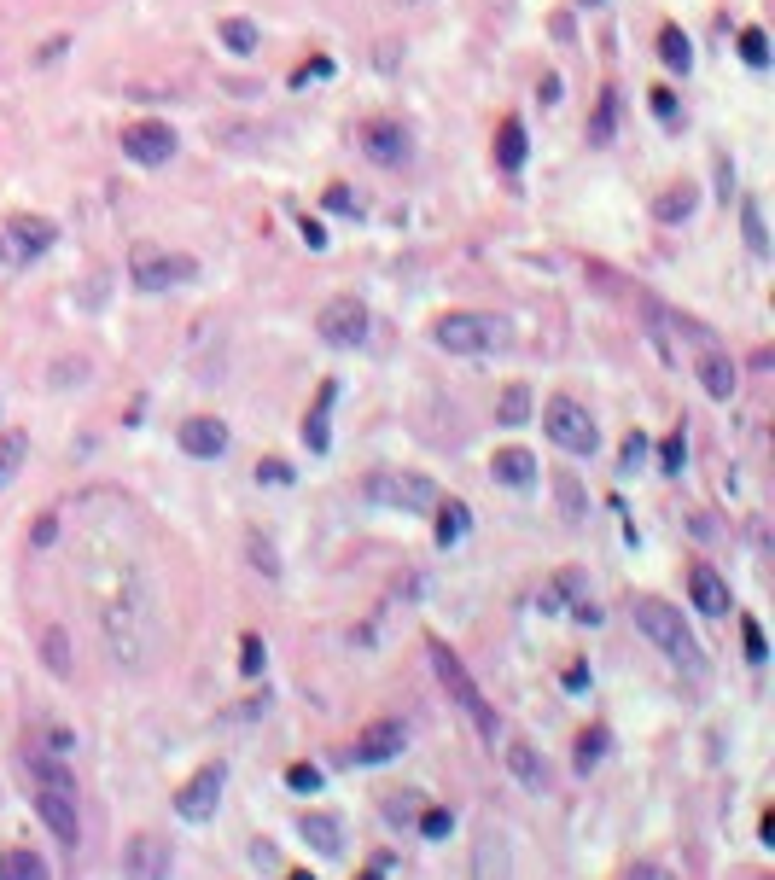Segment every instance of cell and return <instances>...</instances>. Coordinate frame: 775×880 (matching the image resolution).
<instances>
[{
	"mask_svg": "<svg viewBox=\"0 0 775 880\" xmlns=\"http://www.w3.org/2000/svg\"><path fill=\"white\" fill-rule=\"evenodd\" d=\"M432 344L449 356H490L507 344V321L496 315H478V309H449L432 321Z\"/></svg>",
	"mask_w": 775,
	"mask_h": 880,
	"instance_id": "1",
	"label": "cell"
},
{
	"mask_svg": "<svg viewBox=\"0 0 775 880\" xmlns=\"http://www.w3.org/2000/svg\"><path fill=\"white\" fill-rule=\"evenodd\" d=\"M426 647H432V665H438V682L449 688V700H455V706L467 711V717H472V729H478L484 741L496 746V735H502V723H496V706H490V700L478 694V682L467 677V665H461V659H455V653H449V647H443L438 636H432Z\"/></svg>",
	"mask_w": 775,
	"mask_h": 880,
	"instance_id": "2",
	"label": "cell"
},
{
	"mask_svg": "<svg viewBox=\"0 0 775 880\" xmlns=\"http://www.w3.org/2000/svg\"><path fill=\"white\" fill-rule=\"evenodd\" d=\"M636 624L653 636V642L671 653V665H682V671H700V642L688 636V624H682V612L665 607V601H653V595H636Z\"/></svg>",
	"mask_w": 775,
	"mask_h": 880,
	"instance_id": "3",
	"label": "cell"
},
{
	"mask_svg": "<svg viewBox=\"0 0 775 880\" xmlns=\"http://www.w3.org/2000/svg\"><path fill=\"white\" fill-rule=\"evenodd\" d=\"M542 432L560 443L566 455H595V443H601L595 414L577 403V397H548V403H542Z\"/></svg>",
	"mask_w": 775,
	"mask_h": 880,
	"instance_id": "4",
	"label": "cell"
},
{
	"mask_svg": "<svg viewBox=\"0 0 775 880\" xmlns=\"http://www.w3.org/2000/svg\"><path fill=\"white\" fill-rule=\"evenodd\" d=\"M129 274H135L140 292H169V286H187L199 263L187 251H158V245H135L129 251Z\"/></svg>",
	"mask_w": 775,
	"mask_h": 880,
	"instance_id": "5",
	"label": "cell"
},
{
	"mask_svg": "<svg viewBox=\"0 0 775 880\" xmlns=\"http://www.w3.org/2000/svg\"><path fill=\"white\" fill-rule=\"evenodd\" d=\"M368 502L403 513H432L438 508V484L420 473H368Z\"/></svg>",
	"mask_w": 775,
	"mask_h": 880,
	"instance_id": "6",
	"label": "cell"
},
{
	"mask_svg": "<svg viewBox=\"0 0 775 880\" xmlns=\"http://www.w3.org/2000/svg\"><path fill=\"white\" fill-rule=\"evenodd\" d=\"M53 239H59V228H53L47 216H12V222L0 228V263H6V269H24V263H35L41 251H53Z\"/></svg>",
	"mask_w": 775,
	"mask_h": 880,
	"instance_id": "7",
	"label": "cell"
},
{
	"mask_svg": "<svg viewBox=\"0 0 775 880\" xmlns=\"http://www.w3.org/2000/svg\"><path fill=\"white\" fill-rule=\"evenodd\" d=\"M315 333L333 344V350H350V344H362V339H368V304H362V298H333V304L321 309Z\"/></svg>",
	"mask_w": 775,
	"mask_h": 880,
	"instance_id": "8",
	"label": "cell"
},
{
	"mask_svg": "<svg viewBox=\"0 0 775 880\" xmlns=\"http://www.w3.org/2000/svg\"><path fill=\"white\" fill-rule=\"evenodd\" d=\"M35 811L53 828L59 846H82V816H76V787H35Z\"/></svg>",
	"mask_w": 775,
	"mask_h": 880,
	"instance_id": "9",
	"label": "cell"
},
{
	"mask_svg": "<svg viewBox=\"0 0 775 880\" xmlns=\"http://www.w3.org/2000/svg\"><path fill=\"white\" fill-rule=\"evenodd\" d=\"M222 781H228V770H222V764H204L199 776L175 793V811L187 816V822H210V816H216V805H222Z\"/></svg>",
	"mask_w": 775,
	"mask_h": 880,
	"instance_id": "10",
	"label": "cell"
},
{
	"mask_svg": "<svg viewBox=\"0 0 775 880\" xmlns=\"http://www.w3.org/2000/svg\"><path fill=\"white\" fill-rule=\"evenodd\" d=\"M123 158H135L146 170L169 164V158H175V129H169V123H129V129H123Z\"/></svg>",
	"mask_w": 775,
	"mask_h": 880,
	"instance_id": "11",
	"label": "cell"
},
{
	"mask_svg": "<svg viewBox=\"0 0 775 880\" xmlns=\"http://www.w3.org/2000/svg\"><path fill=\"white\" fill-rule=\"evenodd\" d=\"M362 146H368L373 164H385V170H403L408 158H414V140H408V129H403V123H391V117L368 123V129H362Z\"/></svg>",
	"mask_w": 775,
	"mask_h": 880,
	"instance_id": "12",
	"label": "cell"
},
{
	"mask_svg": "<svg viewBox=\"0 0 775 880\" xmlns=\"http://www.w3.org/2000/svg\"><path fill=\"white\" fill-rule=\"evenodd\" d=\"M694 373H700V385H706V397H717V403H729L735 397V385H741V373H735V362H729V350L717 339L700 344V356H694Z\"/></svg>",
	"mask_w": 775,
	"mask_h": 880,
	"instance_id": "13",
	"label": "cell"
},
{
	"mask_svg": "<svg viewBox=\"0 0 775 880\" xmlns=\"http://www.w3.org/2000/svg\"><path fill=\"white\" fill-rule=\"evenodd\" d=\"M403 746H408V729L397 717H379V723H368V729L356 735V752H350V758H356V764H385V758H397Z\"/></svg>",
	"mask_w": 775,
	"mask_h": 880,
	"instance_id": "14",
	"label": "cell"
},
{
	"mask_svg": "<svg viewBox=\"0 0 775 880\" xmlns=\"http://www.w3.org/2000/svg\"><path fill=\"white\" fill-rule=\"evenodd\" d=\"M140 624V607H123V601H111L105 607V636H111V653H117V665L129 659V665H140V653H146V642L135 636Z\"/></svg>",
	"mask_w": 775,
	"mask_h": 880,
	"instance_id": "15",
	"label": "cell"
},
{
	"mask_svg": "<svg viewBox=\"0 0 775 880\" xmlns=\"http://www.w3.org/2000/svg\"><path fill=\"white\" fill-rule=\"evenodd\" d=\"M123 875L164 880V875H169V846H164V840H152V834L129 840V846H123Z\"/></svg>",
	"mask_w": 775,
	"mask_h": 880,
	"instance_id": "16",
	"label": "cell"
},
{
	"mask_svg": "<svg viewBox=\"0 0 775 880\" xmlns=\"http://www.w3.org/2000/svg\"><path fill=\"white\" fill-rule=\"evenodd\" d=\"M181 449H187V455H199V461H216V455L228 449V426H222V420H210V414H199V420H187V426H181Z\"/></svg>",
	"mask_w": 775,
	"mask_h": 880,
	"instance_id": "17",
	"label": "cell"
},
{
	"mask_svg": "<svg viewBox=\"0 0 775 880\" xmlns=\"http://www.w3.org/2000/svg\"><path fill=\"white\" fill-rule=\"evenodd\" d=\"M490 473H496V484H507V490H531L537 484V455L531 449H496V461H490Z\"/></svg>",
	"mask_w": 775,
	"mask_h": 880,
	"instance_id": "18",
	"label": "cell"
},
{
	"mask_svg": "<svg viewBox=\"0 0 775 880\" xmlns=\"http://www.w3.org/2000/svg\"><path fill=\"white\" fill-rule=\"evenodd\" d=\"M298 834H304V840L321 851V857H344V822H338V816L304 811V816H298Z\"/></svg>",
	"mask_w": 775,
	"mask_h": 880,
	"instance_id": "19",
	"label": "cell"
},
{
	"mask_svg": "<svg viewBox=\"0 0 775 880\" xmlns=\"http://www.w3.org/2000/svg\"><path fill=\"white\" fill-rule=\"evenodd\" d=\"M688 595H694V607L706 612V618H723V612H729V583L711 572V566H694V572H688Z\"/></svg>",
	"mask_w": 775,
	"mask_h": 880,
	"instance_id": "20",
	"label": "cell"
},
{
	"mask_svg": "<svg viewBox=\"0 0 775 880\" xmlns=\"http://www.w3.org/2000/svg\"><path fill=\"white\" fill-rule=\"evenodd\" d=\"M333 397H338V385L327 379V385H321V397H315V408H309V420H304V443L315 449V455L333 443V438H327V414H333Z\"/></svg>",
	"mask_w": 775,
	"mask_h": 880,
	"instance_id": "21",
	"label": "cell"
},
{
	"mask_svg": "<svg viewBox=\"0 0 775 880\" xmlns=\"http://www.w3.org/2000/svg\"><path fill=\"white\" fill-rule=\"evenodd\" d=\"M507 764H513V776L525 781V787H548V770H542V758H537L531 741H507Z\"/></svg>",
	"mask_w": 775,
	"mask_h": 880,
	"instance_id": "22",
	"label": "cell"
},
{
	"mask_svg": "<svg viewBox=\"0 0 775 880\" xmlns=\"http://www.w3.org/2000/svg\"><path fill=\"white\" fill-rule=\"evenodd\" d=\"M741 234H746V245H752V257H770V228H764V204L746 193L741 199Z\"/></svg>",
	"mask_w": 775,
	"mask_h": 880,
	"instance_id": "23",
	"label": "cell"
},
{
	"mask_svg": "<svg viewBox=\"0 0 775 880\" xmlns=\"http://www.w3.org/2000/svg\"><path fill=\"white\" fill-rule=\"evenodd\" d=\"M496 164H502V170H519V164H525V123H519V117H507L502 135H496Z\"/></svg>",
	"mask_w": 775,
	"mask_h": 880,
	"instance_id": "24",
	"label": "cell"
},
{
	"mask_svg": "<svg viewBox=\"0 0 775 880\" xmlns=\"http://www.w3.org/2000/svg\"><path fill=\"white\" fill-rule=\"evenodd\" d=\"M467 519H472L467 502H455V496H449V502H438V542H443V548L467 537Z\"/></svg>",
	"mask_w": 775,
	"mask_h": 880,
	"instance_id": "25",
	"label": "cell"
},
{
	"mask_svg": "<svg viewBox=\"0 0 775 880\" xmlns=\"http://www.w3.org/2000/svg\"><path fill=\"white\" fill-rule=\"evenodd\" d=\"M659 59H665L671 70H688V65H694V47H688V35L676 30V24H665V30H659Z\"/></svg>",
	"mask_w": 775,
	"mask_h": 880,
	"instance_id": "26",
	"label": "cell"
},
{
	"mask_svg": "<svg viewBox=\"0 0 775 880\" xmlns=\"http://www.w3.org/2000/svg\"><path fill=\"white\" fill-rule=\"evenodd\" d=\"M653 216H659V222H688V216H694V187H688V181L671 187L665 199L653 204Z\"/></svg>",
	"mask_w": 775,
	"mask_h": 880,
	"instance_id": "27",
	"label": "cell"
},
{
	"mask_svg": "<svg viewBox=\"0 0 775 880\" xmlns=\"http://www.w3.org/2000/svg\"><path fill=\"white\" fill-rule=\"evenodd\" d=\"M496 420H502V426H525V420H531V391H525V385H507L502 403H496Z\"/></svg>",
	"mask_w": 775,
	"mask_h": 880,
	"instance_id": "28",
	"label": "cell"
},
{
	"mask_svg": "<svg viewBox=\"0 0 775 880\" xmlns=\"http://www.w3.org/2000/svg\"><path fill=\"white\" fill-rule=\"evenodd\" d=\"M478 875H507V851H502V834H478V857H472Z\"/></svg>",
	"mask_w": 775,
	"mask_h": 880,
	"instance_id": "29",
	"label": "cell"
},
{
	"mask_svg": "<svg viewBox=\"0 0 775 880\" xmlns=\"http://www.w3.org/2000/svg\"><path fill=\"white\" fill-rule=\"evenodd\" d=\"M612 129H618V94H601V105H595V123H589V146H607Z\"/></svg>",
	"mask_w": 775,
	"mask_h": 880,
	"instance_id": "30",
	"label": "cell"
},
{
	"mask_svg": "<svg viewBox=\"0 0 775 880\" xmlns=\"http://www.w3.org/2000/svg\"><path fill=\"white\" fill-rule=\"evenodd\" d=\"M0 875L6 880H41L47 875V863H41L35 851H6V857H0Z\"/></svg>",
	"mask_w": 775,
	"mask_h": 880,
	"instance_id": "31",
	"label": "cell"
},
{
	"mask_svg": "<svg viewBox=\"0 0 775 880\" xmlns=\"http://www.w3.org/2000/svg\"><path fill=\"white\" fill-rule=\"evenodd\" d=\"M216 35H222L234 53H257V24H251V18H222V24H216Z\"/></svg>",
	"mask_w": 775,
	"mask_h": 880,
	"instance_id": "32",
	"label": "cell"
},
{
	"mask_svg": "<svg viewBox=\"0 0 775 880\" xmlns=\"http://www.w3.org/2000/svg\"><path fill=\"white\" fill-rule=\"evenodd\" d=\"M41 659H47V671H53V677H70V642H65V630H47V636H41Z\"/></svg>",
	"mask_w": 775,
	"mask_h": 880,
	"instance_id": "33",
	"label": "cell"
},
{
	"mask_svg": "<svg viewBox=\"0 0 775 880\" xmlns=\"http://www.w3.org/2000/svg\"><path fill=\"white\" fill-rule=\"evenodd\" d=\"M601 758H607V729H583V735H577V770L589 776Z\"/></svg>",
	"mask_w": 775,
	"mask_h": 880,
	"instance_id": "34",
	"label": "cell"
},
{
	"mask_svg": "<svg viewBox=\"0 0 775 880\" xmlns=\"http://www.w3.org/2000/svg\"><path fill=\"white\" fill-rule=\"evenodd\" d=\"M24 449H30V443H24V432H6V438H0V484H12V478H18Z\"/></svg>",
	"mask_w": 775,
	"mask_h": 880,
	"instance_id": "35",
	"label": "cell"
},
{
	"mask_svg": "<svg viewBox=\"0 0 775 880\" xmlns=\"http://www.w3.org/2000/svg\"><path fill=\"white\" fill-rule=\"evenodd\" d=\"M741 59H746L752 70H764V65H770V35L758 30V24H752V30H741Z\"/></svg>",
	"mask_w": 775,
	"mask_h": 880,
	"instance_id": "36",
	"label": "cell"
},
{
	"mask_svg": "<svg viewBox=\"0 0 775 880\" xmlns=\"http://www.w3.org/2000/svg\"><path fill=\"white\" fill-rule=\"evenodd\" d=\"M554 490H560V508H566V519L577 525V519H583V484H577L572 473H560V478H554Z\"/></svg>",
	"mask_w": 775,
	"mask_h": 880,
	"instance_id": "37",
	"label": "cell"
},
{
	"mask_svg": "<svg viewBox=\"0 0 775 880\" xmlns=\"http://www.w3.org/2000/svg\"><path fill=\"white\" fill-rule=\"evenodd\" d=\"M682 461H688V438L671 432V438L659 443V473H682Z\"/></svg>",
	"mask_w": 775,
	"mask_h": 880,
	"instance_id": "38",
	"label": "cell"
},
{
	"mask_svg": "<svg viewBox=\"0 0 775 880\" xmlns=\"http://www.w3.org/2000/svg\"><path fill=\"white\" fill-rule=\"evenodd\" d=\"M741 642H746V659H752V665H764V659H770V647H764V630H758V618H741Z\"/></svg>",
	"mask_w": 775,
	"mask_h": 880,
	"instance_id": "39",
	"label": "cell"
},
{
	"mask_svg": "<svg viewBox=\"0 0 775 880\" xmlns=\"http://www.w3.org/2000/svg\"><path fill=\"white\" fill-rule=\"evenodd\" d=\"M641 461H647V438H641V432H630V438H624V449H618V467H624V473H636Z\"/></svg>",
	"mask_w": 775,
	"mask_h": 880,
	"instance_id": "40",
	"label": "cell"
},
{
	"mask_svg": "<svg viewBox=\"0 0 775 880\" xmlns=\"http://www.w3.org/2000/svg\"><path fill=\"white\" fill-rule=\"evenodd\" d=\"M263 659H269V653H263V642H257V636H245V642H239V671H245V677H257V671H263Z\"/></svg>",
	"mask_w": 775,
	"mask_h": 880,
	"instance_id": "41",
	"label": "cell"
},
{
	"mask_svg": "<svg viewBox=\"0 0 775 880\" xmlns=\"http://www.w3.org/2000/svg\"><path fill=\"white\" fill-rule=\"evenodd\" d=\"M286 787H298V793H315V787H321V770H315V764H292V770H286Z\"/></svg>",
	"mask_w": 775,
	"mask_h": 880,
	"instance_id": "42",
	"label": "cell"
},
{
	"mask_svg": "<svg viewBox=\"0 0 775 880\" xmlns=\"http://www.w3.org/2000/svg\"><path fill=\"white\" fill-rule=\"evenodd\" d=\"M449 828H455V816H449V811H426V816H420V834H426V840H443Z\"/></svg>",
	"mask_w": 775,
	"mask_h": 880,
	"instance_id": "43",
	"label": "cell"
},
{
	"mask_svg": "<svg viewBox=\"0 0 775 880\" xmlns=\"http://www.w3.org/2000/svg\"><path fill=\"white\" fill-rule=\"evenodd\" d=\"M251 560H257V572L263 577H280V560H274V548L263 537H251Z\"/></svg>",
	"mask_w": 775,
	"mask_h": 880,
	"instance_id": "44",
	"label": "cell"
},
{
	"mask_svg": "<svg viewBox=\"0 0 775 880\" xmlns=\"http://www.w3.org/2000/svg\"><path fill=\"white\" fill-rule=\"evenodd\" d=\"M53 537H59V513H41V519H35V531H30V542H35V548H53Z\"/></svg>",
	"mask_w": 775,
	"mask_h": 880,
	"instance_id": "45",
	"label": "cell"
},
{
	"mask_svg": "<svg viewBox=\"0 0 775 880\" xmlns=\"http://www.w3.org/2000/svg\"><path fill=\"white\" fill-rule=\"evenodd\" d=\"M321 76H333V59H315V65L292 70V88H304V82H321Z\"/></svg>",
	"mask_w": 775,
	"mask_h": 880,
	"instance_id": "46",
	"label": "cell"
},
{
	"mask_svg": "<svg viewBox=\"0 0 775 880\" xmlns=\"http://www.w3.org/2000/svg\"><path fill=\"white\" fill-rule=\"evenodd\" d=\"M647 100H653V111H659V123H676V94L671 88H653Z\"/></svg>",
	"mask_w": 775,
	"mask_h": 880,
	"instance_id": "47",
	"label": "cell"
},
{
	"mask_svg": "<svg viewBox=\"0 0 775 880\" xmlns=\"http://www.w3.org/2000/svg\"><path fill=\"white\" fill-rule=\"evenodd\" d=\"M327 210H344V216H350V210H356V193H350L344 181H338V187H327Z\"/></svg>",
	"mask_w": 775,
	"mask_h": 880,
	"instance_id": "48",
	"label": "cell"
},
{
	"mask_svg": "<svg viewBox=\"0 0 775 880\" xmlns=\"http://www.w3.org/2000/svg\"><path fill=\"white\" fill-rule=\"evenodd\" d=\"M257 478H263V484H292V467H286V461H263Z\"/></svg>",
	"mask_w": 775,
	"mask_h": 880,
	"instance_id": "49",
	"label": "cell"
},
{
	"mask_svg": "<svg viewBox=\"0 0 775 880\" xmlns=\"http://www.w3.org/2000/svg\"><path fill=\"white\" fill-rule=\"evenodd\" d=\"M385 816H391V822H408V816H414V793H391Z\"/></svg>",
	"mask_w": 775,
	"mask_h": 880,
	"instance_id": "50",
	"label": "cell"
},
{
	"mask_svg": "<svg viewBox=\"0 0 775 880\" xmlns=\"http://www.w3.org/2000/svg\"><path fill=\"white\" fill-rule=\"evenodd\" d=\"M298 228H304L309 251H327V228H321V222H309V216H298Z\"/></svg>",
	"mask_w": 775,
	"mask_h": 880,
	"instance_id": "51",
	"label": "cell"
},
{
	"mask_svg": "<svg viewBox=\"0 0 775 880\" xmlns=\"http://www.w3.org/2000/svg\"><path fill=\"white\" fill-rule=\"evenodd\" d=\"M537 94H542V105H554V100H560V76H554V70H548V76L537 82Z\"/></svg>",
	"mask_w": 775,
	"mask_h": 880,
	"instance_id": "52",
	"label": "cell"
},
{
	"mask_svg": "<svg viewBox=\"0 0 775 880\" xmlns=\"http://www.w3.org/2000/svg\"><path fill=\"white\" fill-rule=\"evenodd\" d=\"M572 618H577V624H601V607H595V601H577Z\"/></svg>",
	"mask_w": 775,
	"mask_h": 880,
	"instance_id": "53",
	"label": "cell"
},
{
	"mask_svg": "<svg viewBox=\"0 0 775 880\" xmlns=\"http://www.w3.org/2000/svg\"><path fill=\"white\" fill-rule=\"evenodd\" d=\"M583 6H601V0H583Z\"/></svg>",
	"mask_w": 775,
	"mask_h": 880,
	"instance_id": "54",
	"label": "cell"
}]
</instances>
